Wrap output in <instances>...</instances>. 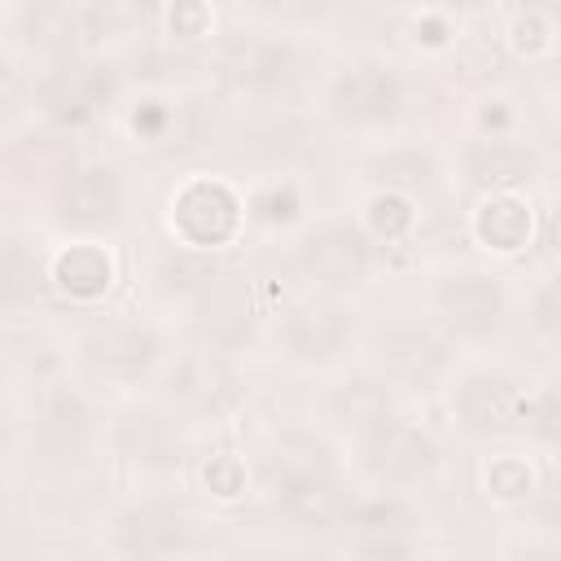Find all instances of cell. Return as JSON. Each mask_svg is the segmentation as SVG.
Instances as JSON below:
<instances>
[{"label": "cell", "mask_w": 561, "mask_h": 561, "mask_svg": "<svg viewBox=\"0 0 561 561\" xmlns=\"http://www.w3.org/2000/svg\"><path fill=\"white\" fill-rule=\"evenodd\" d=\"M530 167H535V158L508 140H486L469 153V175L478 184H517V180H526Z\"/></svg>", "instance_id": "obj_17"}, {"label": "cell", "mask_w": 561, "mask_h": 561, "mask_svg": "<svg viewBox=\"0 0 561 561\" xmlns=\"http://www.w3.org/2000/svg\"><path fill=\"white\" fill-rule=\"evenodd\" d=\"M215 22V13L206 9V4H197V0H188V4H175L171 13H167V26H171V35H184V39H193V35H206V26Z\"/></svg>", "instance_id": "obj_28"}, {"label": "cell", "mask_w": 561, "mask_h": 561, "mask_svg": "<svg viewBox=\"0 0 561 561\" xmlns=\"http://www.w3.org/2000/svg\"><path fill=\"white\" fill-rule=\"evenodd\" d=\"M368 443H364V465L377 473V478H386V482H416V478H425L430 469H434V460H438V447L421 434V430H412V425H394V421H386V425H377L373 434H364Z\"/></svg>", "instance_id": "obj_3"}, {"label": "cell", "mask_w": 561, "mask_h": 561, "mask_svg": "<svg viewBox=\"0 0 561 561\" xmlns=\"http://www.w3.org/2000/svg\"><path fill=\"white\" fill-rule=\"evenodd\" d=\"M83 355L96 373L105 377H140L153 355H158V342L153 333H145L140 324H101L88 333L83 342Z\"/></svg>", "instance_id": "obj_7"}, {"label": "cell", "mask_w": 561, "mask_h": 561, "mask_svg": "<svg viewBox=\"0 0 561 561\" xmlns=\"http://www.w3.org/2000/svg\"><path fill=\"white\" fill-rule=\"evenodd\" d=\"M289 66H294V57L280 44H245V48H237V66L232 70L245 83L272 88V83H285L289 79Z\"/></svg>", "instance_id": "obj_20"}, {"label": "cell", "mask_w": 561, "mask_h": 561, "mask_svg": "<svg viewBox=\"0 0 561 561\" xmlns=\"http://www.w3.org/2000/svg\"><path fill=\"white\" fill-rule=\"evenodd\" d=\"M114 92V79L101 75V70H88V75H75V79H61L57 92H53V114L66 118V123H79L88 118L105 96Z\"/></svg>", "instance_id": "obj_19"}, {"label": "cell", "mask_w": 561, "mask_h": 561, "mask_svg": "<svg viewBox=\"0 0 561 561\" xmlns=\"http://www.w3.org/2000/svg\"><path fill=\"white\" fill-rule=\"evenodd\" d=\"M381 171H386L390 180H403V184H421V180L430 175V162H425L421 153H390V158L381 162Z\"/></svg>", "instance_id": "obj_29"}, {"label": "cell", "mask_w": 561, "mask_h": 561, "mask_svg": "<svg viewBox=\"0 0 561 561\" xmlns=\"http://www.w3.org/2000/svg\"><path fill=\"white\" fill-rule=\"evenodd\" d=\"M162 276H167V285H171V289H206L215 272H210V263H206V259L175 254V259H167Z\"/></svg>", "instance_id": "obj_25"}, {"label": "cell", "mask_w": 561, "mask_h": 561, "mask_svg": "<svg viewBox=\"0 0 561 561\" xmlns=\"http://www.w3.org/2000/svg\"><path fill=\"white\" fill-rule=\"evenodd\" d=\"M513 44H517L522 53H543V48L552 44V26H548V18H543L539 9L517 13V18H513Z\"/></svg>", "instance_id": "obj_27"}, {"label": "cell", "mask_w": 561, "mask_h": 561, "mask_svg": "<svg viewBox=\"0 0 561 561\" xmlns=\"http://www.w3.org/2000/svg\"><path fill=\"white\" fill-rule=\"evenodd\" d=\"M333 412H337L346 425H355V430L373 434L377 425H386V421H390V394H386L381 386H373V381H351V386H342V390H337Z\"/></svg>", "instance_id": "obj_18"}, {"label": "cell", "mask_w": 561, "mask_h": 561, "mask_svg": "<svg viewBox=\"0 0 561 561\" xmlns=\"http://www.w3.org/2000/svg\"><path fill=\"white\" fill-rule=\"evenodd\" d=\"M202 478H206V486L215 491V495H237L241 486H245V465L237 460V456H210L206 460V469H202Z\"/></svg>", "instance_id": "obj_26"}, {"label": "cell", "mask_w": 561, "mask_h": 561, "mask_svg": "<svg viewBox=\"0 0 561 561\" xmlns=\"http://www.w3.org/2000/svg\"><path fill=\"white\" fill-rule=\"evenodd\" d=\"M175 394L202 412H219L224 403L237 399V377L219 355H193L175 373Z\"/></svg>", "instance_id": "obj_14"}, {"label": "cell", "mask_w": 561, "mask_h": 561, "mask_svg": "<svg viewBox=\"0 0 561 561\" xmlns=\"http://www.w3.org/2000/svg\"><path fill=\"white\" fill-rule=\"evenodd\" d=\"M346 333H351L346 311L324 307V302H302V307H294L289 320H285V342H289L298 355H307V359L333 355V351L346 342Z\"/></svg>", "instance_id": "obj_10"}, {"label": "cell", "mask_w": 561, "mask_h": 561, "mask_svg": "<svg viewBox=\"0 0 561 561\" xmlns=\"http://www.w3.org/2000/svg\"><path fill=\"white\" fill-rule=\"evenodd\" d=\"M408 224H412V206H408L399 193H381V197L368 202V228H373L377 237L394 241V237L408 232Z\"/></svg>", "instance_id": "obj_24"}, {"label": "cell", "mask_w": 561, "mask_h": 561, "mask_svg": "<svg viewBox=\"0 0 561 561\" xmlns=\"http://www.w3.org/2000/svg\"><path fill=\"white\" fill-rule=\"evenodd\" d=\"M254 210L263 215V219H294L298 215V197H294V188H272V193H263L259 202H254Z\"/></svg>", "instance_id": "obj_30"}, {"label": "cell", "mask_w": 561, "mask_h": 561, "mask_svg": "<svg viewBox=\"0 0 561 561\" xmlns=\"http://www.w3.org/2000/svg\"><path fill=\"white\" fill-rule=\"evenodd\" d=\"M53 280L70 294V298H96L110 289L114 280V263L101 245H70L53 259Z\"/></svg>", "instance_id": "obj_15"}, {"label": "cell", "mask_w": 561, "mask_h": 561, "mask_svg": "<svg viewBox=\"0 0 561 561\" xmlns=\"http://www.w3.org/2000/svg\"><path fill=\"white\" fill-rule=\"evenodd\" d=\"M530 228H535L530 206H526L522 197H508V193L486 197V202L473 210V237H478L486 250H500V254L522 250V245L530 241Z\"/></svg>", "instance_id": "obj_11"}, {"label": "cell", "mask_w": 561, "mask_h": 561, "mask_svg": "<svg viewBox=\"0 0 561 561\" xmlns=\"http://www.w3.org/2000/svg\"><path fill=\"white\" fill-rule=\"evenodd\" d=\"M39 294V263L22 245H0V302H31Z\"/></svg>", "instance_id": "obj_21"}, {"label": "cell", "mask_w": 561, "mask_h": 561, "mask_svg": "<svg viewBox=\"0 0 561 561\" xmlns=\"http://www.w3.org/2000/svg\"><path fill=\"white\" fill-rule=\"evenodd\" d=\"M302 267L324 285H359L368 272V245L351 228H320L298 250Z\"/></svg>", "instance_id": "obj_6"}, {"label": "cell", "mask_w": 561, "mask_h": 561, "mask_svg": "<svg viewBox=\"0 0 561 561\" xmlns=\"http://www.w3.org/2000/svg\"><path fill=\"white\" fill-rule=\"evenodd\" d=\"M184 543H188V517L171 504H140L118 522V548L131 561H167L184 552Z\"/></svg>", "instance_id": "obj_4"}, {"label": "cell", "mask_w": 561, "mask_h": 561, "mask_svg": "<svg viewBox=\"0 0 561 561\" xmlns=\"http://www.w3.org/2000/svg\"><path fill=\"white\" fill-rule=\"evenodd\" d=\"M460 416L473 425V430H504L517 421V403H522V390L508 381V377H469L460 386Z\"/></svg>", "instance_id": "obj_13"}, {"label": "cell", "mask_w": 561, "mask_h": 561, "mask_svg": "<svg viewBox=\"0 0 561 561\" xmlns=\"http://www.w3.org/2000/svg\"><path fill=\"white\" fill-rule=\"evenodd\" d=\"M438 311L456 333H486L504 316V294L482 272H460L438 285Z\"/></svg>", "instance_id": "obj_5"}, {"label": "cell", "mask_w": 561, "mask_h": 561, "mask_svg": "<svg viewBox=\"0 0 561 561\" xmlns=\"http://www.w3.org/2000/svg\"><path fill=\"white\" fill-rule=\"evenodd\" d=\"M408 522H412V513L399 500H368V504L346 508V526L359 530V535H368V539H390Z\"/></svg>", "instance_id": "obj_22"}, {"label": "cell", "mask_w": 561, "mask_h": 561, "mask_svg": "<svg viewBox=\"0 0 561 561\" xmlns=\"http://www.w3.org/2000/svg\"><path fill=\"white\" fill-rule=\"evenodd\" d=\"M381 364L403 381H434L447 355H443V342L430 337L425 329H390L381 337Z\"/></svg>", "instance_id": "obj_12"}, {"label": "cell", "mask_w": 561, "mask_h": 561, "mask_svg": "<svg viewBox=\"0 0 561 561\" xmlns=\"http://www.w3.org/2000/svg\"><path fill=\"white\" fill-rule=\"evenodd\" d=\"M486 486H491V495H500V500H522V495H530L535 473H530V465H526L522 456H500V460L486 469Z\"/></svg>", "instance_id": "obj_23"}, {"label": "cell", "mask_w": 561, "mask_h": 561, "mask_svg": "<svg viewBox=\"0 0 561 561\" xmlns=\"http://www.w3.org/2000/svg\"><path fill=\"white\" fill-rule=\"evenodd\" d=\"M359 561H416V552H408L394 539H368V548L359 552Z\"/></svg>", "instance_id": "obj_31"}, {"label": "cell", "mask_w": 561, "mask_h": 561, "mask_svg": "<svg viewBox=\"0 0 561 561\" xmlns=\"http://www.w3.org/2000/svg\"><path fill=\"white\" fill-rule=\"evenodd\" d=\"M175 228L188 245H219L241 224V202L219 180H188L175 193Z\"/></svg>", "instance_id": "obj_2"}, {"label": "cell", "mask_w": 561, "mask_h": 561, "mask_svg": "<svg viewBox=\"0 0 561 561\" xmlns=\"http://www.w3.org/2000/svg\"><path fill=\"white\" fill-rule=\"evenodd\" d=\"M267 478L280 508L302 522H324L337 508V486H333L324 447L302 434H289L276 443V451L267 456Z\"/></svg>", "instance_id": "obj_1"}, {"label": "cell", "mask_w": 561, "mask_h": 561, "mask_svg": "<svg viewBox=\"0 0 561 561\" xmlns=\"http://www.w3.org/2000/svg\"><path fill=\"white\" fill-rule=\"evenodd\" d=\"M123 193H118V175L110 167H88L75 171L61 197V219L75 228H105L118 219Z\"/></svg>", "instance_id": "obj_9"}, {"label": "cell", "mask_w": 561, "mask_h": 561, "mask_svg": "<svg viewBox=\"0 0 561 561\" xmlns=\"http://www.w3.org/2000/svg\"><path fill=\"white\" fill-rule=\"evenodd\" d=\"M399 101H403V88H399L394 70H386V66H359V70L342 75L333 88L337 114L355 118V123H381L399 110Z\"/></svg>", "instance_id": "obj_8"}, {"label": "cell", "mask_w": 561, "mask_h": 561, "mask_svg": "<svg viewBox=\"0 0 561 561\" xmlns=\"http://www.w3.org/2000/svg\"><path fill=\"white\" fill-rule=\"evenodd\" d=\"M162 110H145V114H136V131H158L162 127Z\"/></svg>", "instance_id": "obj_32"}, {"label": "cell", "mask_w": 561, "mask_h": 561, "mask_svg": "<svg viewBox=\"0 0 561 561\" xmlns=\"http://www.w3.org/2000/svg\"><path fill=\"white\" fill-rule=\"evenodd\" d=\"M39 434L48 443V451L57 456H79L83 438H88V408L79 394H53L44 403V421H39Z\"/></svg>", "instance_id": "obj_16"}]
</instances>
